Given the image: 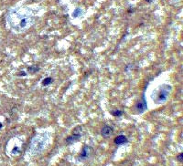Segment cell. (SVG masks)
Returning <instances> with one entry per match:
<instances>
[{"instance_id": "6", "label": "cell", "mask_w": 183, "mask_h": 166, "mask_svg": "<svg viewBox=\"0 0 183 166\" xmlns=\"http://www.w3.org/2000/svg\"><path fill=\"white\" fill-rule=\"evenodd\" d=\"M113 132H114V129H113L111 126H109V125L104 126L103 129L101 130V134H102V136H103L104 138H105V139L110 138V137L112 136Z\"/></svg>"}, {"instance_id": "15", "label": "cell", "mask_w": 183, "mask_h": 166, "mask_svg": "<svg viewBox=\"0 0 183 166\" xmlns=\"http://www.w3.org/2000/svg\"><path fill=\"white\" fill-rule=\"evenodd\" d=\"M2 127H3V125H2V123L0 122V130H1V128H2Z\"/></svg>"}, {"instance_id": "4", "label": "cell", "mask_w": 183, "mask_h": 166, "mask_svg": "<svg viewBox=\"0 0 183 166\" xmlns=\"http://www.w3.org/2000/svg\"><path fill=\"white\" fill-rule=\"evenodd\" d=\"M81 137H82V128L81 127H76L73 130L72 134L70 135L66 139V142H67V143H72V142H75L79 141Z\"/></svg>"}, {"instance_id": "14", "label": "cell", "mask_w": 183, "mask_h": 166, "mask_svg": "<svg viewBox=\"0 0 183 166\" xmlns=\"http://www.w3.org/2000/svg\"><path fill=\"white\" fill-rule=\"evenodd\" d=\"M18 75H19L20 77H24V76H27V73H26L25 71H20Z\"/></svg>"}, {"instance_id": "11", "label": "cell", "mask_w": 183, "mask_h": 166, "mask_svg": "<svg viewBox=\"0 0 183 166\" xmlns=\"http://www.w3.org/2000/svg\"><path fill=\"white\" fill-rule=\"evenodd\" d=\"M11 153L13 155H18L21 153V149L20 147H17V146H14V148L11 150Z\"/></svg>"}, {"instance_id": "1", "label": "cell", "mask_w": 183, "mask_h": 166, "mask_svg": "<svg viewBox=\"0 0 183 166\" xmlns=\"http://www.w3.org/2000/svg\"><path fill=\"white\" fill-rule=\"evenodd\" d=\"M7 22L10 28L16 32H23L34 23V16L25 8L11 10L7 16Z\"/></svg>"}, {"instance_id": "16", "label": "cell", "mask_w": 183, "mask_h": 166, "mask_svg": "<svg viewBox=\"0 0 183 166\" xmlns=\"http://www.w3.org/2000/svg\"><path fill=\"white\" fill-rule=\"evenodd\" d=\"M147 2H150V3H151V2H152L153 0H147Z\"/></svg>"}, {"instance_id": "5", "label": "cell", "mask_w": 183, "mask_h": 166, "mask_svg": "<svg viewBox=\"0 0 183 166\" xmlns=\"http://www.w3.org/2000/svg\"><path fill=\"white\" fill-rule=\"evenodd\" d=\"M147 109V103L145 95H143L142 98L135 103V111L137 113H143Z\"/></svg>"}, {"instance_id": "9", "label": "cell", "mask_w": 183, "mask_h": 166, "mask_svg": "<svg viewBox=\"0 0 183 166\" xmlns=\"http://www.w3.org/2000/svg\"><path fill=\"white\" fill-rule=\"evenodd\" d=\"M82 14H83V11L82 10V8L81 7H77V8L74 9V11L72 13V17H74V18L80 17Z\"/></svg>"}, {"instance_id": "8", "label": "cell", "mask_w": 183, "mask_h": 166, "mask_svg": "<svg viewBox=\"0 0 183 166\" xmlns=\"http://www.w3.org/2000/svg\"><path fill=\"white\" fill-rule=\"evenodd\" d=\"M52 82H53V79L51 77H47V78L43 79V80L41 81V85L43 87H47V86L51 85Z\"/></svg>"}, {"instance_id": "10", "label": "cell", "mask_w": 183, "mask_h": 166, "mask_svg": "<svg viewBox=\"0 0 183 166\" xmlns=\"http://www.w3.org/2000/svg\"><path fill=\"white\" fill-rule=\"evenodd\" d=\"M40 67L39 66H36V65H34V66H30V67H29L28 68V71L30 73V74H35V73H37V72H39L40 71Z\"/></svg>"}, {"instance_id": "13", "label": "cell", "mask_w": 183, "mask_h": 166, "mask_svg": "<svg viewBox=\"0 0 183 166\" xmlns=\"http://www.w3.org/2000/svg\"><path fill=\"white\" fill-rule=\"evenodd\" d=\"M182 156H183V153H180V154L178 155V160L180 161V163H182V162H183Z\"/></svg>"}, {"instance_id": "12", "label": "cell", "mask_w": 183, "mask_h": 166, "mask_svg": "<svg viewBox=\"0 0 183 166\" xmlns=\"http://www.w3.org/2000/svg\"><path fill=\"white\" fill-rule=\"evenodd\" d=\"M111 114L115 117H121L124 114V111H121V110H114V111H111Z\"/></svg>"}, {"instance_id": "2", "label": "cell", "mask_w": 183, "mask_h": 166, "mask_svg": "<svg viewBox=\"0 0 183 166\" xmlns=\"http://www.w3.org/2000/svg\"><path fill=\"white\" fill-rule=\"evenodd\" d=\"M172 87L169 84H162L157 88L152 93V100L156 104H164L169 100Z\"/></svg>"}, {"instance_id": "7", "label": "cell", "mask_w": 183, "mask_h": 166, "mask_svg": "<svg viewBox=\"0 0 183 166\" xmlns=\"http://www.w3.org/2000/svg\"><path fill=\"white\" fill-rule=\"evenodd\" d=\"M114 142L116 145H123V144H124V143L127 142V138L124 135H118L117 137L115 138Z\"/></svg>"}, {"instance_id": "3", "label": "cell", "mask_w": 183, "mask_h": 166, "mask_svg": "<svg viewBox=\"0 0 183 166\" xmlns=\"http://www.w3.org/2000/svg\"><path fill=\"white\" fill-rule=\"evenodd\" d=\"M92 153H93V148H92L91 146H89V145H84V146L82 147V149L80 154H79L78 159H79L80 161H82V162L86 161V160H88V159L91 157Z\"/></svg>"}]
</instances>
